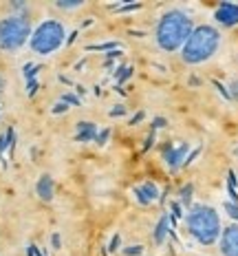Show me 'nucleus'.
<instances>
[{
	"label": "nucleus",
	"instance_id": "nucleus-21",
	"mask_svg": "<svg viewBox=\"0 0 238 256\" xmlns=\"http://www.w3.org/2000/svg\"><path fill=\"white\" fill-rule=\"evenodd\" d=\"M163 126H166V120H161V117L155 120V124H152V128H163Z\"/></svg>",
	"mask_w": 238,
	"mask_h": 256
},
{
	"label": "nucleus",
	"instance_id": "nucleus-1",
	"mask_svg": "<svg viewBox=\"0 0 238 256\" xmlns=\"http://www.w3.org/2000/svg\"><path fill=\"white\" fill-rule=\"evenodd\" d=\"M192 31H194V24L190 14H185L183 9H170V12H166L159 18V22L155 26V40L161 51L174 53L183 49V44L188 42Z\"/></svg>",
	"mask_w": 238,
	"mask_h": 256
},
{
	"label": "nucleus",
	"instance_id": "nucleus-12",
	"mask_svg": "<svg viewBox=\"0 0 238 256\" xmlns=\"http://www.w3.org/2000/svg\"><path fill=\"white\" fill-rule=\"evenodd\" d=\"M166 234H168V216H161V221H159V226L155 230V243L161 245L163 238H166Z\"/></svg>",
	"mask_w": 238,
	"mask_h": 256
},
{
	"label": "nucleus",
	"instance_id": "nucleus-20",
	"mask_svg": "<svg viewBox=\"0 0 238 256\" xmlns=\"http://www.w3.org/2000/svg\"><path fill=\"white\" fill-rule=\"evenodd\" d=\"M124 113H126V108H124V106H119V108H113V110H110V115H113V117L124 115Z\"/></svg>",
	"mask_w": 238,
	"mask_h": 256
},
{
	"label": "nucleus",
	"instance_id": "nucleus-4",
	"mask_svg": "<svg viewBox=\"0 0 238 256\" xmlns=\"http://www.w3.org/2000/svg\"><path fill=\"white\" fill-rule=\"evenodd\" d=\"M66 38V29L60 20H44L35 26V31H31V38H29V46L33 53L38 56H51L53 51H57L62 44H64Z\"/></svg>",
	"mask_w": 238,
	"mask_h": 256
},
{
	"label": "nucleus",
	"instance_id": "nucleus-9",
	"mask_svg": "<svg viewBox=\"0 0 238 256\" xmlns=\"http://www.w3.org/2000/svg\"><path fill=\"white\" fill-rule=\"evenodd\" d=\"M135 196H137V201H139V204L148 206V204H152V201L159 199V188L152 184V181H146L144 186L135 188Z\"/></svg>",
	"mask_w": 238,
	"mask_h": 256
},
{
	"label": "nucleus",
	"instance_id": "nucleus-18",
	"mask_svg": "<svg viewBox=\"0 0 238 256\" xmlns=\"http://www.w3.org/2000/svg\"><path fill=\"white\" fill-rule=\"evenodd\" d=\"M232 90H230V95H232V98H234V100H238V80H236V82H232V86H230Z\"/></svg>",
	"mask_w": 238,
	"mask_h": 256
},
{
	"label": "nucleus",
	"instance_id": "nucleus-22",
	"mask_svg": "<svg viewBox=\"0 0 238 256\" xmlns=\"http://www.w3.org/2000/svg\"><path fill=\"white\" fill-rule=\"evenodd\" d=\"M141 120H144V113H137V115H135V117H132V120H130V124L135 126L137 122H141Z\"/></svg>",
	"mask_w": 238,
	"mask_h": 256
},
{
	"label": "nucleus",
	"instance_id": "nucleus-19",
	"mask_svg": "<svg viewBox=\"0 0 238 256\" xmlns=\"http://www.w3.org/2000/svg\"><path fill=\"white\" fill-rule=\"evenodd\" d=\"M152 144H155V130H152L150 135H148V140H146V146H144V150H148V148H150Z\"/></svg>",
	"mask_w": 238,
	"mask_h": 256
},
{
	"label": "nucleus",
	"instance_id": "nucleus-15",
	"mask_svg": "<svg viewBox=\"0 0 238 256\" xmlns=\"http://www.w3.org/2000/svg\"><path fill=\"white\" fill-rule=\"evenodd\" d=\"M225 210H227V214H230V216L238 218V206L236 204H225Z\"/></svg>",
	"mask_w": 238,
	"mask_h": 256
},
{
	"label": "nucleus",
	"instance_id": "nucleus-17",
	"mask_svg": "<svg viewBox=\"0 0 238 256\" xmlns=\"http://www.w3.org/2000/svg\"><path fill=\"white\" fill-rule=\"evenodd\" d=\"M108 132H110V130H102L97 137H95V142H97V144H104L106 140H108Z\"/></svg>",
	"mask_w": 238,
	"mask_h": 256
},
{
	"label": "nucleus",
	"instance_id": "nucleus-13",
	"mask_svg": "<svg viewBox=\"0 0 238 256\" xmlns=\"http://www.w3.org/2000/svg\"><path fill=\"white\" fill-rule=\"evenodd\" d=\"M82 4H84L82 0H71V2H66V0H57L55 7H57V9H79Z\"/></svg>",
	"mask_w": 238,
	"mask_h": 256
},
{
	"label": "nucleus",
	"instance_id": "nucleus-8",
	"mask_svg": "<svg viewBox=\"0 0 238 256\" xmlns=\"http://www.w3.org/2000/svg\"><path fill=\"white\" fill-rule=\"evenodd\" d=\"M188 150H190V144L188 142H183L181 146H177V148H168L166 154H163V159H166V164L170 166V170H177V168H181L183 164H185V157H188Z\"/></svg>",
	"mask_w": 238,
	"mask_h": 256
},
{
	"label": "nucleus",
	"instance_id": "nucleus-6",
	"mask_svg": "<svg viewBox=\"0 0 238 256\" xmlns=\"http://www.w3.org/2000/svg\"><path fill=\"white\" fill-rule=\"evenodd\" d=\"M221 254L223 256H238V226H230L221 232Z\"/></svg>",
	"mask_w": 238,
	"mask_h": 256
},
{
	"label": "nucleus",
	"instance_id": "nucleus-16",
	"mask_svg": "<svg viewBox=\"0 0 238 256\" xmlns=\"http://www.w3.org/2000/svg\"><path fill=\"white\" fill-rule=\"evenodd\" d=\"M141 252H144V248H139V245H132V248L126 250V254L128 256H139Z\"/></svg>",
	"mask_w": 238,
	"mask_h": 256
},
{
	"label": "nucleus",
	"instance_id": "nucleus-24",
	"mask_svg": "<svg viewBox=\"0 0 238 256\" xmlns=\"http://www.w3.org/2000/svg\"><path fill=\"white\" fill-rule=\"evenodd\" d=\"M172 210H174V214H177V216H181V208H179L177 204H174V206H172Z\"/></svg>",
	"mask_w": 238,
	"mask_h": 256
},
{
	"label": "nucleus",
	"instance_id": "nucleus-10",
	"mask_svg": "<svg viewBox=\"0 0 238 256\" xmlns=\"http://www.w3.org/2000/svg\"><path fill=\"white\" fill-rule=\"evenodd\" d=\"M38 194L40 199L44 201H51L53 199V192H55V184H53V177H49V174H42L40 181H38Z\"/></svg>",
	"mask_w": 238,
	"mask_h": 256
},
{
	"label": "nucleus",
	"instance_id": "nucleus-23",
	"mask_svg": "<svg viewBox=\"0 0 238 256\" xmlns=\"http://www.w3.org/2000/svg\"><path fill=\"white\" fill-rule=\"evenodd\" d=\"M117 248H119V236H115L113 243H110V250H117Z\"/></svg>",
	"mask_w": 238,
	"mask_h": 256
},
{
	"label": "nucleus",
	"instance_id": "nucleus-11",
	"mask_svg": "<svg viewBox=\"0 0 238 256\" xmlns=\"http://www.w3.org/2000/svg\"><path fill=\"white\" fill-rule=\"evenodd\" d=\"M97 137V128L91 122H79L77 124V142H91Z\"/></svg>",
	"mask_w": 238,
	"mask_h": 256
},
{
	"label": "nucleus",
	"instance_id": "nucleus-25",
	"mask_svg": "<svg viewBox=\"0 0 238 256\" xmlns=\"http://www.w3.org/2000/svg\"><path fill=\"white\" fill-rule=\"evenodd\" d=\"M0 88H2V80H0Z\"/></svg>",
	"mask_w": 238,
	"mask_h": 256
},
{
	"label": "nucleus",
	"instance_id": "nucleus-2",
	"mask_svg": "<svg viewBox=\"0 0 238 256\" xmlns=\"http://www.w3.org/2000/svg\"><path fill=\"white\" fill-rule=\"evenodd\" d=\"M221 46V34L216 26L212 24H201L190 34L188 42L181 49V60L190 66L208 62L210 58H214V53Z\"/></svg>",
	"mask_w": 238,
	"mask_h": 256
},
{
	"label": "nucleus",
	"instance_id": "nucleus-7",
	"mask_svg": "<svg viewBox=\"0 0 238 256\" xmlns=\"http://www.w3.org/2000/svg\"><path fill=\"white\" fill-rule=\"evenodd\" d=\"M214 20L223 26H236L238 24V4L234 2H223L216 7Z\"/></svg>",
	"mask_w": 238,
	"mask_h": 256
},
{
	"label": "nucleus",
	"instance_id": "nucleus-3",
	"mask_svg": "<svg viewBox=\"0 0 238 256\" xmlns=\"http://www.w3.org/2000/svg\"><path fill=\"white\" fill-rule=\"evenodd\" d=\"M188 232L192 234L194 238L201 243V245H212L219 241L221 236V218L216 214L214 208L210 206H194L192 210L188 212Z\"/></svg>",
	"mask_w": 238,
	"mask_h": 256
},
{
	"label": "nucleus",
	"instance_id": "nucleus-5",
	"mask_svg": "<svg viewBox=\"0 0 238 256\" xmlns=\"http://www.w3.org/2000/svg\"><path fill=\"white\" fill-rule=\"evenodd\" d=\"M31 22L24 16H7L0 20V51L13 53L29 42Z\"/></svg>",
	"mask_w": 238,
	"mask_h": 256
},
{
	"label": "nucleus",
	"instance_id": "nucleus-14",
	"mask_svg": "<svg viewBox=\"0 0 238 256\" xmlns=\"http://www.w3.org/2000/svg\"><path fill=\"white\" fill-rule=\"evenodd\" d=\"M190 199H192V186H185L181 190V201L183 204H190Z\"/></svg>",
	"mask_w": 238,
	"mask_h": 256
}]
</instances>
